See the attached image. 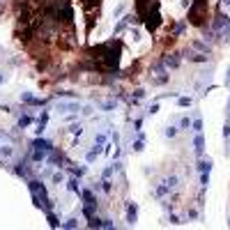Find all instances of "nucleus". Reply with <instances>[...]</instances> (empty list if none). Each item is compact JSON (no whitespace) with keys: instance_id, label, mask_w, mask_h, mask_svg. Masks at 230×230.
Wrapping results in <instances>:
<instances>
[{"instance_id":"ddd939ff","label":"nucleus","mask_w":230,"mask_h":230,"mask_svg":"<svg viewBox=\"0 0 230 230\" xmlns=\"http://www.w3.org/2000/svg\"><path fill=\"white\" fill-rule=\"evenodd\" d=\"M166 184H168V189H175L177 186V175H170V177L166 179Z\"/></svg>"},{"instance_id":"7ed1b4c3","label":"nucleus","mask_w":230,"mask_h":230,"mask_svg":"<svg viewBox=\"0 0 230 230\" xmlns=\"http://www.w3.org/2000/svg\"><path fill=\"white\" fill-rule=\"evenodd\" d=\"M161 62L166 64V67H177V64H179V55H177V53H172V55H166Z\"/></svg>"},{"instance_id":"412c9836","label":"nucleus","mask_w":230,"mask_h":230,"mask_svg":"<svg viewBox=\"0 0 230 230\" xmlns=\"http://www.w3.org/2000/svg\"><path fill=\"white\" fill-rule=\"evenodd\" d=\"M134 150H136V152H143V138H138V141L134 143Z\"/></svg>"},{"instance_id":"4468645a","label":"nucleus","mask_w":230,"mask_h":230,"mask_svg":"<svg viewBox=\"0 0 230 230\" xmlns=\"http://www.w3.org/2000/svg\"><path fill=\"white\" fill-rule=\"evenodd\" d=\"M189 60H193V62H205L207 55H205V53H200V55H189Z\"/></svg>"},{"instance_id":"72a5a7b5","label":"nucleus","mask_w":230,"mask_h":230,"mask_svg":"<svg viewBox=\"0 0 230 230\" xmlns=\"http://www.w3.org/2000/svg\"><path fill=\"white\" fill-rule=\"evenodd\" d=\"M0 83H2V76H0Z\"/></svg>"},{"instance_id":"393cba45","label":"nucleus","mask_w":230,"mask_h":230,"mask_svg":"<svg viewBox=\"0 0 230 230\" xmlns=\"http://www.w3.org/2000/svg\"><path fill=\"white\" fill-rule=\"evenodd\" d=\"M104 141H106V136H104V134H97V136H94V143H97V145H101Z\"/></svg>"},{"instance_id":"c85d7f7f","label":"nucleus","mask_w":230,"mask_h":230,"mask_svg":"<svg viewBox=\"0 0 230 230\" xmlns=\"http://www.w3.org/2000/svg\"><path fill=\"white\" fill-rule=\"evenodd\" d=\"M186 216H189V219H196V216H198V212H196V209H189Z\"/></svg>"},{"instance_id":"a211bd4d","label":"nucleus","mask_w":230,"mask_h":230,"mask_svg":"<svg viewBox=\"0 0 230 230\" xmlns=\"http://www.w3.org/2000/svg\"><path fill=\"white\" fill-rule=\"evenodd\" d=\"M179 106H191V97H179Z\"/></svg>"},{"instance_id":"cd10ccee","label":"nucleus","mask_w":230,"mask_h":230,"mask_svg":"<svg viewBox=\"0 0 230 230\" xmlns=\"http://www.w3.org/2000/svg\"><path fill=\"white\" fill-rule=\"evenodd\" d=\"M62 228H76V221H74V219H69L67 223H62Z\"/></svg>"},{"instance_id":"9d476101","label":"nucleus","mask_w":230,"mask_h":230,"mask_svg":"<svg viewBox=\"0 0 230 230\" xmlns=\"http://www.w3.org/2000/svg\"><path fill=\"white\" fill-rule=\"evenodd\" d=\"M12 152H14V150H12L9 145H2V147H0V154H2V159H9V157H12Z\"/></svg>"},{"instance_id":"0eeeda50","label":"nucleus","mask_w":230,"mask_h":230,"mask_svg":"<svg viewBox=\"0 0 230 230\" xmlns=\"http://www.w3.org/2000/svg\"><path fill=\"white\" fill-rule=\"evenodd\" d=\"M136 214H138L136 205H129V207H127V221H129V223H136Z\"/></svg>"},{"instance_id":"b1692460","label":"nucleus","mask_w":230,"mask_h":230,"mask_svg":"<svg viewBox=\"0 0 230 230\" xmlns=\"http://www.w3.org/2000/svg\"><path fill=\"white\" fill-rule=\"evenodd\" d=\"M67 186H69V191H78V186H76V179H69Z\"/></svg>"},{"instance_id":"4be33fe9","label":"nucleus","mask_w":230,"mask_h":230,"mask_svg":"<svg viewBox=\"0 0 230 230\" xmlns=\"http://www.w3.org/2000/svg\"><path fill=\"white\" fill-rule=\"evenodd\" d=\"M62 172H53V182H55V184H60V182H62Z\"/></svg>"},{"instance_id":"7c9ffc66","label":"nucleus","mask_w":230,"mask_h":230,"mask_svg":"<svg viewBox=\"0 0 230 230\" xmlns=\"http://www.w3.org/2000/svg\"><path fill=\"white\" fill-rule=\"evenodd\" d=\"M182 32H184V23H179V26L175 28V35H182Z\"/></svg>"},{"instance_id":"2eb2a0df","label":"nucleus","mask_w":230,"mask_h":230,"mask_svg":"<svg viewBox=\"0 0 230 230\" xmlns=\"http://www.w3.org/2000/svg\"><path fill=\"white\" fill-rule=\"evenodd\" d=\"M62 110H78V104H60Z\"/></svg>"},{"instance_id":"bb28decb","label":"nucleus","mask_w":230,"mask_h":230,"mask_svg":"<svg viewBox=\"0 0 230 230\" xmlns=\"http://www.w3.org/2000/svg\"><path fill=\"white\" fill-rule=\"evenodd\" d=\"M71 172H74V175H78V177H81V175H85V168H71Z\"/></svg>"},{"instance_id":"39448f33","label":"nucleus","mask_w":230,"mask_h":230,"mask_svg":"<svg viewBox=\"0 0 230 230\" xmlns=\"http://www.w3.org/2000/svg\"><path fill=\"white\" fill-rule=\"evenodd\" d=\"M193 145H196V154H203V147H205V138H203V134H198V136L193 138Z\"/></svg>"},{"instance_id":"aec40b11","label":"nucleus","mask_w":230,"mask_h":230,"mask_svg":"<svg viewBox=\"0 0 230 230\" xmlns=\"http://www.w3.org/2000/svg\"><path fill=\"white\" fill-rule=\"evenodd\" d=\"M166 81H168V76H166V74H163V76H159V78H154V81H152V83H154V85H161V83H166Z\"/></svg>"},{"instance_id":"6e6552de","label":"nucleus","mask_w":230,"mask_h":230,"mask_svg":"<svg viewBox=\"0 0 230 230\" xmlns=\"http://www.w3.org/2000/svg\"><path fill=\"white\" fill-rule=\"evenodd\" d=\"M168 191H170V189H168V184H159L157 191H154V196H157V198H161V196H166Z\"/></svg>"},{"instance_id":"9b49d317","label":"nucleus","mask_w":230,"mask_h":230,"mask_svg":"<svg viewBox=\"0 0 230 230\" xmlns=\"http://www.w3.org/2000/svg\"><path fill=\"white\" fill-rule=\"evenodd\" d=\"M30 122H32L30 115H21V117H19V127H28Z\"/></svg>"},{"instance_id":"20e7f679","label":"nucleus","mask_w":230,"mask_h":230,"mask_svg":"<svg viewBox=\"0 0 230 230\" xmlns=\"http://www.w3.org/2000/svg\"><path fill=\"white\" fill-rule=\"evenodd\" d=\"M46 154H48L46 150H37V147H32V159H35L37 163H42V161H46Z\"/></svg>"},{"instance_id":"c756f323","label":"nucleus","mask_w":230,"mask_h":230,"mask_svg":"<svg viewBox=\"0 0 230 230\" xmlns=\"http://www.w3.org/2000/svg\"><path fill=\"white\" fill-rule=\"evenodd\" d=\"M122 12H124V5H120V7H115V12H113V14H115V16H120Z\"/></svg>"},{"instance_id":"2f4dec72","label":"nucleus","mask_w":230,"mask_h":230,"mask_svg":"<svg viewBox=\"0 0 230 230\" xmlns=\"http://www.w3.org/2000/svg\"><path fill=\"white\" fill-rule=\"evenodd\" d=\"M223 5H225V7H230V0H223Z\"/></svg>"},{"instance_id":"1a4fd4ad","label":"nucleus","mask_w":230,"mask_h":230,"mask_svg":"<svg viewBox=\"0 0 230 230\" xmlns=\"http://www.w3.org/2000/svg\"><path fill=\"white\" fill-rule=\"evenodd\" d=\"M209 168H212V161H209V159L198 163V170H200V172H209Z\"/></svg>"},{"instance_id":"473e14b6","label":"nucleus","mask_w":230,"mask_h":230,"mask_svg":"<svg viewBox=\"0 0 230 230\" xmlns=\"http://www.w3.org/2000/svg\"><path fill=\"white\" fill-rule=\"evenodd\" d=\"M228 81H230V71H228Z\"/></svg>"},{"instance_id":"dca6fc26","label":"nucleus","mask_w":230,"mask_h":230,"mask_svg":"<svg viewBox=\"0 0 230 230\" xmlns=\"http://www.w3.org/2000/svg\"><path fill=\"white\" fill-rule=\"evenodd\" d=\"M193 48H198V51H203V53H207V51H209V46H205L203 42H193Z\"/></svg>"},{"instance_id":"f704fd0d","label":"nucleus","mask_w":230,"mask_h":230,"mask_svg":"<svg viewBox=\"0 0 230 230\" xmlns=\"http://www.w3.org/2000/svg\"><path fill=\"white\" fill-rule=\"evenodd\" d=\"M0 141H2V138H0Z\"/></svg>"},{"instance_id":"6ab92c4d","label":"nucleus","mask_w":230,"mask_h":230,"mask_svg":"<svg viewBox=\"0 0 230 230\" xmlns=\"http://www.w3.org/2000/svg\"><path fill=\"white\" fill-rule=\"evenodd\" d=\"M179 127H182V129H189V127H191V120H189V117H182V120H179Z\"/></svg>"},{"instance_id":"f8f14e48","label":"nucleus","mask_w":230,"mask_h":230,"mask_svg":"<svg viewBox=\"0 0 230 230\" xmlns=\"http://www.w3.org/2000/svg\"><path fill=\"white\" fill-rule=\"evenodd\" d=\"M191 127H193V131H198V134H200V131H203V120H200V117H196V120L191 122Z\"/></svg>"},{"instance_id":"f257e3e1","label":"nucleus","mask_w":230,"mask_h":230,"mask_svg":"<svg viewBox=\"0 0 230 230\" xmlns=\"http://www.w3.org/2000/svg\"><path fill=\"white\" fill-rule=\"evenodd\" d=\"M159 23H161V16H159V2H154V5L150 7V12L145 14V28L150 32H154L159 28Z\"/></svg>"},{"instance_id":"a878e982","label":"nucleus","mask_w":230,"mask_h":230,"mask_svg":"<svg viewBox=\"0 0 230 230\" xmlns=\"http://www.w3.org/2000/svg\"><path fill=\"white\" fill-rule=\"evenodd\" d=\"M48 221H51V225H53V228H58V219L51 214V209H48Z\"/></svg>"},{"instance_id":"f03ea898","label":"nucleus","mask_w":230,"mask_h":230,"mask_svg":"<svg viewBox=\"0 0 230 230\" xmlns=\"http://www.w3.org/2000/svg\"><path fill=\"white\" fill-rule=\"evenodd\" d=\"M32 147H37V150H46V152L53 150V145H51L48 141H44V138H37V141H32Z\"/></svg>"},{"instance_id":"5701e85b","label":"nucleus","mask_w":230,"mask_h":230,"mask_svg":"<svg viewBox=\"0 0 230 230\" xmlns=\"http://www.w3.org/2000/svg\"><path fill=\"white\" fill-rule=\"evenodd\" d=\"M175 134H177V129H175V127H168V129H166V136H168V138H172Z\"/></svg>"},{"instance_id":"423d86ee","label":"nucleus","mask_w":230,"mask_h":230,"mask_svg":"<svg viewBox=\"0 0 230 230\" xmlns=\"http://www.w3.org/2000/svg\"><path fill=\"white\" fill-rule=\"evenodd\" d=\"M14 172L19 175V177H28V166H26V161H19V163H16Z\"/></svg>"},{"instance_id":"f3484780","label":"nucleus","mask_w":230,"mask_h":230,"mask_svg":"<svg viewBox=\"0 0 230 230\" xmlns=\"http://www.w3.org/2000/svg\"><path fill=\"white\" fill-rule=\"evenodd\" d=\"M69 131H71V134H76V136H81V134H83V127H81V124H74Z\"/></svg>"}]
</instances>
